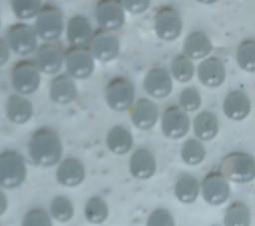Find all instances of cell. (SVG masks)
<instances>
[{
    "instance_id": "6da1fadb",
    "label": "cell",
    "mask_w": 255,
    "mask_h": 226,
    "mask_svg": "<svg viewBox=\"0 0 255 226\" xmlns=\"http://www.w3.org/2000/svg\"><path fill=\"white\" fill-rule=\"evenodd\" d=\"M28 151L35 164L50 167L60 161L63 145L55 130L50 127H40L33 132L29 140Z\"/></svg>"
},
{
    "instance_id": "7a4b0ae2",
    "label": "cell",
    "mask_w": 255,
    "mask_h": 226,
    "mask_svg": "<svg viewBox=\"0 0 255 226\" xmlns=\"http://www.w3.org/2000/svg\"><path fill=\"white\" fill-rule=\"evenodd\" d=\"M65 28L64 14L53 3L43 4L35 17L34 29L43 41H57Z\"/></svg>"
},
{
    "instance_id": "3957f363",
    "label": "cell",
    "mask_w": 255,
    "mask_h": 226,
    "mask_svg": "<svg viewBox=\"0 0 255 226\" xmlns=\"http://www.w3.org/2000/svg\"><path fill=\"white\" fill-rule=\"evenodd\" d=\"M27 167L23 156L15 150L0 153V186L13 189L20 186L26 179Z\"/></svg>"
},
{
    "instance_id": "277c9868",
    "label": "cell",
    "mask_w": 255,
    "mask_h": 226,
    "mask_svg": "<svg viewBox=\"0 0 255 226\" xmlns=\"http://www.w3.org/2000/svg\"><path fill=\"white\" fill-rule=\"evenodd\" d=\"M221 173L237 183L250 182L255 178V158L246 152H232L222 160Z\"/></svg>"
},
{
    "instance_id": "5b68a950",
    "label": "cell",
    "mask_w": 255,
    "mask_h": 226,
    "mask_svg": "<svg viewBox=\"0 0 255 226\" xmlns=\"http://www.w3.org/2000/svg\"><path fill=\"white\" fill-rule=\"evenodd\" d=\"M41 82V71L35 60L23 59L16 62L11 70V83L15 91L21 95L36 92Z\"/></svg>"
},
{
    "instance_id": "8992f818",
    "label": "cell",
    "mask_w": 255,
    "mask_h": 226,
    "mask_svg": "<svg viewBox=\"0 0 255 226\" xmlns=\"http://www.w3.org/2000/svg\"><path fill=\"white\" fill-rule=\"evenodd\" d=\"M95 57L89 47L72 46L65 53V67L72 78L83 80L89 78L95 70Z\"/></svg>"
},
{
    "instance_id": "52a82bcc",
    "label": "cell",
    "mask_w": 255,
    "mask_h": 226,
    "mask_svg": "<svg viewBox=\"0 0 255 226\" xmlns=\"http://www.w3.org/2000/svg\"><path fill=\"white\" fill-rule=\"evenodd\" d=\"M106 101L109 107L117 112L129 109L134 101V87L126 77L113 78L106 87Z\"/></svg>"
},
{
    "instance_id": "ba28073f",
    "label": "cell",
    "mask_w": 255,
    "mask_h": 226,
    "mask_svg": "<svg viewBox=\"0 0 255 226\" xmlns=\"http://www.w3.org/2000/svg\"><path fill=\"white\" fill-rule=\"evenodd\" d=\"M89 47L96 60L106 63L118 57L120 40L115 31L100 27L93 32Z\"/></svg>"
},
{
    "instance_id": "9c48e42d",
    "label": "cell",
    "mask_w": 255,
    "mask_h": 226,
    "mask_svg": "<svg viewBox=\"0 0 255 226\" xmlns=\"http://www.w3.org/2000/svg\"><path fill=\"white\" fill-rule=\"evenodd\" d=\"M38 35L34 27L19 22L11 25L7 31L6 40L11 50L20 56H27L37 49Z\"/></svg>"
},
{
    "instance_id": "30bf717a",
    "label": "cell",
    "mask_w": 255,
    "mask_h": 226,
    "mask_svg": "<svg viewBox=\"0 0 255 226\" xmlns=\"http://www.w3.org/2000/svg\"><path fill=\"white\" fill-rule=\"evenodd\" d=\"M182 20L178 11L171 6L160 7L154 16V31L163 41H173L179 37Z\"/></svg>"
},
{
    "instance_id": "8fae6325",
    "label": "cell",
    "mask_w": 255,
    "mask_h": 226,
    "mask_svg": "<svg viewBox=\"0 0 255 226\" xmlns=\"http://www.w3.org/2000/svg\"><path fill=\"white\" fill-rule=\"evenodd\" d=\"M35 52V62L40 71L45 74L59 72L65 62L66 51L57 41H44Z\"/></svg>"
},
{
    "instance_id": "7c38bea8",
    "label": "cell",
    "mask_w": 255,
    "mask_h": 226,
    "mask_svg": "<svg viewBox=\"0 0 255 226\" xmlns=\"http://www.w3.org/2000/svg\"><path fill=\"white\" fill-rule=\"evenodd\" d=\"M126 9L122 0H98L96 19L100 27L116 31L126 21Z\"/></svg>"
},
{
    "instance_id": "4fadbf2b",
    "label": "cell",
    "mask_w": 255,
    "mask_h": 226,
    "mask_svg": "<svg viewBox=\"0 0 255 226\" xmlns=\"http://www.w3.org/2000/svg\"><path fill=\"white\" fill-rule=\"evenodd\" d=\"M189 124L188 115L181 107H168L162 113L161 129L163 134L169 138L183 137L189 129Z\"/></svg>"
},
{
    "instance_id": "5bb4252c",
    "label": "cell",
    "mask_w": 255,
    "mask_h": 226,
    "mask_svg": "<svg viewBox=\"0 0 255 226\" xmlns=\"http://www.w3.org/2000/svg\"><path fill=\"white\" fill-rule=\"evenodd\" d=\"M202 195L204 200L211 205L224 203L230 195L227 178L220 172H210L202 181Z\"/></svg>"
},
{
    "instance_id": "9a60e30c",
    "label": "cell",
    "mask_w": 255,
    "mask_h": 226,
    "mask_svg": "<svg viewBox=\"0 0 255 226\" xmlns=\"http://www.w3.org/2000/svg\"><path fill=\"white\" fill-rule=\"evenodd\" d=\"M145 92L156 99L167 97L172 90V80L169 73L163 68L150 69L143 80Z\"/></svg>"
},
{
    "instance_id": "2e32d148",
    "label": "cell",
    "mask_w": 255,
    "mask_h": 226,
    "mask_svg": "<svg viewBox=\"0 0 255 226\" xmlns=\"http://www.w3.org/2000/svg\"><path fill=\"white\" fill-rule=\"evenodd\" d=\"M157 106L148 99L141 98L137 100L131 109L130 119L132 123L140 129H150L157 121Z\"/></svg>"
},
{
    "instance_id": "e0dca14e",
    "label": "cell",
    "mask_w": 255,
    "mask_h": 226,
    "mask_svg": "<svg viewBox=\"0 0 255 226\" xmlns=\"http://www.w3.org/2000/svg\"><path fill=\"white\" fill-rule=\"evenodd\" d=\"M93 35L92 25L84 15L72 16L66 25V36L72 46L89 45Z\"/></svg>"
},
{
    "instance_id": "ac0fdd59",
    "label": "cell",
    "mask_w": 255,
    "mask_h": 226,
    "mask_svg": "<svg viewBox=\"0 0 255 226\" xmlns=\"http://www.w3.org/2000/svg\"><path fill=\"white\" fill-rule=\"evenodd\" d=\"M50 99L59 105H66L75 100L77 97V87L69 74H60L50 83Z\"/></svg>"
},
{
    "instance_id": "d6986e66",
    "label": "cell",
    "mask_w": 255,
    "mask_h": 226,
    "mask_svg": "<svg viewBox=\"0 0 255 226\" xmlns=\"http://www.w3.org/2000/svg\"><path fill=\"white\" fill-rule=\"evenodd\" d=\"M85 174L84 164L75 157L64 159L56 171L58 182L67 187H75L81 184L85 178Z\"/></svg>"
},
{
    "instance_id": "ffe728a7",
    "label": "cell",
    "mask_w": 255,
    "mask_h": 226,
    "mask_svg": "<svg viewBox=\"0 0 255 226\" xmlns=\"http://www.w3.org/2000/svg\"><path fill=\"white\" fill-rule=\"evenodd\" d=\"M199 81L208 88H217L225 80V67L221 60L215 57L205 59L197 69Z\"/></svg>"
},
{
    "instance_id": "44dd1931",
    "label": "cell",
    "mask_w": 255,
    "mask_h": 226,
    "mask_svg": "<svg viewBox=\"0 0 255 226\" xmlns=\"http://www.w3.org/2000/svg\"><path fill=\"white\" fill-rule=\"evenodd\" d=\"M156 169V162L153 154L145 148L136 149L129 159V172L137 179L151 177Z\"/></svg>"
},
{
    "instance_id": "7402d4cb",
    "label": "cell",
    "mask_w": 255,
    "mask_h": 226,
    "mask_svg": "<svg viewBox=\"0 0 255 226\" xmlns=\"http://www.w3.org/2000/svg\"><path fill=\"white\" fill-rule=\"evenodd\" d=\"M223 111L227 117L241 120L248 116L251 111V103L246 94L241 91H233L227 95L223 103Z\"/></svg>"
},
{
    "instance_id": "603a6c76",
    "label": "cell",
    "mask_w": 255,
    "mask_h": 226,
    "mask_svg": "<svg viewBox=\"0 0 255 226\" xmlns=\"http://www.w3.org/2000/svg\"><path fill=\"white\" fill-rule=\"evenodd\" d=\"M33 114L32 103L20 95H12L6 104V115L8 119L17 124L27 122Z\"/></svg>"
},
{
    "instance_id": "cb8c5ba5",
    "label": "cell",
    "mask_w": 255,
    "mask_h": 226,
    "mask_svg": "<svg viewBox=\"0 0 255 226\" xmlns=\"http://www.w3.org/2000/svg\"><path fill=\"white\" fill-rule=\"evenodd\" d=\"M108 148L115 154H126L133 144V138L128 128L123 125L113 126L106 138Z\"/></svg>"
},
{
    "instance_id": "d4e9b609",
    "label": "cell",
    "mask_w": 255,
    "mask_h": 226,
    "mask_svg": "<svg viewBox=\"0 0 255 226\" xmlns=\"http://www.w3.org/2000/svg\"><path fill=\"white\" fill-rule=\"evenodd\" d=\"M183 50L187 57L191 59H201L211 52L212 44L205 33L193 31L186 37Z\"/></svg>"
},
{
    "instance_id": "484cf974",
    "label": "cell",
    "mask_w": 255,
    "mask_h": 226,
    "mask_svg": "<svg viewBox=\"0 0 255 226\" xmlns=\"http://www.w3.org/2000/svg\"><path fill=\"white\" fill-rule=\"evenodd\" d=\"M196 136L201 140H210L218 132V120L211 112H202L196 115L193 121Z\"/></svg>"
},
{
    "instance_id": "4316f807",
    "label": "cell",
    "mask_w": 255,
    "mask_h": 226,
    "mask_svg": "<svg viewBox=\"0 0 255 226\" xmlns=\"http://www.w3.org/2000/svg\"><path fill=\"white\" fill-rule=\"evenodd\" d=\"M199 193V183L197 179L189 174L181 175L175 184L174 194L183 203L193 202Z\"/></svg>"
},
{
    "instance_id": "83f0119b",
    "label": "cell",
    "mask_w": 255,
    "mask_h": 226,
    "mask_svg": "<svg viewBox=\"0 0 255 226\" xmlns=\"http://www.w3.org/2000/svg\"><path fill=\"white\" fill-rule=\"evenodd\" d=\"M86 219L95 224L103 223L109 216V206L107 202L99 196L90 198L84 209Z\"/></svg>"
},
{
    "instance_id": "f1b7e54d",
    "label": "cell",
    "mask_w": 255,
    "mask_h": 226,
    "mask_svg": "<svg viewBox=\"0 0 255 226\" xmlns=\"http://www.w3.org/2000/svg\"><path fill=\"white\" fill-rule=\"evenodd\" d=\"M224 224L227 226H246L250 224V212L248 207L239 201L233 202L226 209Z\"/></svg>"
},
{
    "instance_id": "f546056e",
    "label": "cell",
    "mask_w": 255,
    "mask_h": 226,
    "mask_svg": "<svg viewBox=\"0 0 255 226\" xmlns=\"http://www.w3.org/2000/svg\"><path fill=\"white\" fill-rule=\"evenodd\" d=\"M236 60L242 70L255 72V40H245L238 46Z\"/></svg>"
},
{
    "instance_id": "4dcf8cb0",
    "label": "cell",
    "mask_w": 255,
    "mask_h": 226,
    "mask_svg": "<svg viewBox=\"0 0 255 226\" xmlns=\"http://www.w3.org/2000/svg\"><path fill=\"white\" fill-rule=\"evenodd\" d=\"M10 5L17 18L29 20L36 17L43 4L42 0H10Z\"/></svg>"
},
{
    "instance_id": "1f68e13d",
    "label": "cell",
    "mask_w": 255,
    "mask_h": 226,
    "mask_svg": "<svg viewBox=\"0 0 255 226\" xmlns=\"http://www.w3.org/2000/svg\"><path fill=\"white\" fill-rule=\"evenodd\" d=\"M51 216L60 222L71 220L74 215V205L66 196H56L50 205Z\"/></svg>"
},
{
    "instance_id": "d6a6232c",
    "label": "cell",
    "mask_w": 255,
    "mask_h": 226,
    "mask_svg": "<svg viewBox=\"0 0 255 226\" xmlns=\"http://www.w3.org/2000/svg\"><path fill=\"white\" fill-rule=\"evenodd\" d=\"M194 67L190 58L184 55H178L175 57L171 64V74L175 80L181 83L190 81L193 77Z\"/></svg>"
},
{
    "instance_id": "836d02e7",
    "label": "cell",
    "mask_w": 255,
    "mask_h": 226,
    "mask_svg": "<svg viewBox=\"0 0 255 226\" xmlns=\"http://www.w3.org/2000/svg\"><path fill=\"white\" fill-rule=\"evenodd\" d=\"M205 154L206 152L202 143L193 138L186 140L181 148V157L189 165L199 164L204 159Z\"/></svg>"
},
{
    "instance_id": "e575fe53",
    "label": "cell",
    "mask_w": 255,
    "mask_h": 226,
    "mask_svg": "<svg viewBox=\"0 0 255 226\" xmlns=\"http://www.w3.org/2000/svg\"><path fill=\"white\" fill-rule=\"evenodd\" d=\"M23 224L26 226H51V214L43 208L31 209L26 213Z\"/></svg>"
},
{
    "instance_id": "d590c367",
    "label": "cell",
    "mask_w": 255,
    "mask_h": 226,
    "mask_svg": "<svg viewBox=\"0 0 255 226\" xmlns=\"http://www.w3.org/2000/svg\"><path fill=\"white\" fill-rule=\"evenodd\" d=\"M179 104L185 112L196 111L201 105L199 92L194 88L184 89L179 96Z\"/></svg>"
},
{
    "instance_id": "8d00e7d4",
    "label": "cell",
    "mask_w": 255,
    "mask_h": 226,
    "mask_svg": "<svg viewBox=\"0 0 255 226\" xmlns=\"http://www.w3.org/2000/svg\"><path fill=\"white\" fill-rule=\"evenodd\" d=\"M146 224L149 226H172L174 225V221L168 210L157 208L149 214Z\"/></svg>"
},
{
    "instance_id": "74e56055",
    "label": "cell",
    "mask_w": 255,
    "mask_h": 226,
    "mask_svg": "<svg viewBox=\"0 0 255 226\" xmlns=\"http://www.w3.org/2000/svg\"><path fill=\"white\" fill-rule=\"evenodd\" d=\"M151 0H122L126 11L131 14H141L147 10Z\"/></svg>"
},
{
    "instance_id": "f35d334b",
    "label": "cell",
    "mask_w": 255,
    "mask_h": 226,
    "mask_svg": "<svg viewBox=\"0 0 255 226\" xmlns=\"http://www.w3.org/2000/svg\"><path fill=\"white\" fill-rule=\"evenodd\" d=\"M11 48L6 39L0 38V67L5 65L10 58Z\"/></svg>"
},
{
    "instance_id": "ab89813d",
    "label": "cell",
    "mask_w": 255,
    "mask_h": 226,
    "mask_svg": "<svg viewBox=\"0 0 255 226\" xmlns=\"http://www.w3.org/2000/svg\"><path fill=\"white\" fill-rule=\"evenodd\" d=\"M7 206H8V200H7L6 194L0 189V216L5 213Z\"/></svg>"
},
{
    "instance_id": "60d3db41",
    "label": "cell",
    "mask_w": 255,
    "mask_h": 226,
    "mask_svg": "<svg viewBox=\"0 0 255 226\" xmlns=\"http://www.w3.org/2000/svg\"><path fill=\"white\" fill-rule=\"evenodd\" d=\"M197 1H199L201 3H204V4H212V3L216 2L217 0H197Z\"/></svg>"
},
{
    "instance_id": "b9f144b4",
    "label": "cell",
    "mask_w": 255,
    "mask_h": 226,
    "mask_svg": "<svg viewBox=\"0 0 255 226\" xmlns=\"http://www.w3.org/2000/svg\"><path fill=\"white\" fill-rule=\"evenodd\" d=\"M0 27H1V17H0Z\"/></svg>"
}]
</instances>
